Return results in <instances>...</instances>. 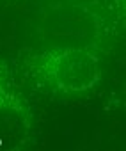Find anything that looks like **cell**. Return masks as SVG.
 Instances as JSON below:
<instances>
[{
  "mask_svg": "<svg viewBox=\"0 0 126 151\" xmlns=\"http://www.w3.org/2000/svg\"><path fill=\"white\" fill-rule=\"evenodd\" d=\"M25 66L37 82L62 94L91 91L101 78L100 57L89 48L53 46L27 57Z\"/></svg>",
  "mask_w": 126,
  "mask_h": 151,
  "instance_id": "6da1fadb",
  "label": "cell"
},
{
  "mask_svg": "<svg viewBox=\"0 0 126 151\" xmlns=\"http://www.w3.org/2000/svg\"><path fill=\"white\" fill-rule=\"evenodd\" d=\"M34 139V114L6 62L0 59V149L18 151Z\"/></svg>",
  "mask_w": 126,
  "mask_h": 151,
  "instance_id": "7a4b0ae2",
  "label": "cell"
},
{
  "mask_svg": "<svg viewBox=\"0 0 126 151\" xmlns=\"http://www.w3.org/2000/svg\"><path fill=\"white\" fill-rule=\"evenodd\" d=\"M122 2H124V6H126V0H122Z\"/></svg>",
  "mask_w": 126,
  "mask_h": 151,
  "instance_id": "3957f363",
  "label": "cell"
}]
</instances>
